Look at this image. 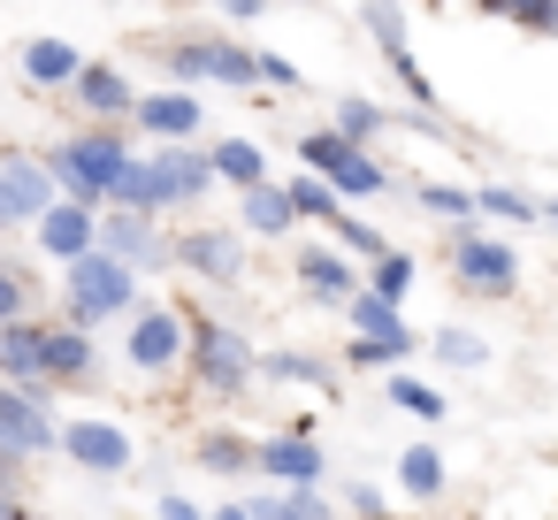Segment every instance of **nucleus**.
I'll use <instances>...</instances> for the list:
<instances>
[{"label": "nucleus", "instance_id": "obj_1", "mask_svg": "<svg viewBox=\"0 0 558 520\" xmlns=\"http://www.w3.org/2000/svg\"><path fill=\"white\" fill-rule=\"evenodd\" d=\"M184 367H192L199 398H215V406H238V398L260 383V344H253L238 322L184 306Z\"/></svg>", "mask_w": 558, "mask_h": 520}, {"label": "nucleus", "instance_id": "obj_2", "mask_svg": "<svg viewBox=\"0 0 558 520\" xmlns=\"http://www.w3.org/2000/svg\"><path fill=\"white\" fill-rule=\"evenodd\" d=\"M131 154H138V146H131V123H77V131L54 138L39 161H47V177H54L62 199L108 207V184H116V169H123Z\"/></svg>", "mask_w": 558, "mask_h": 520}, {"label": "nucleus", "instance_id": "obj_3", "mask_svg": "<svg viewBox=\"0 0 558 520\" xmlns=\"http://www.w3.org/2000/svg\"><path fill=\"white\" fill-rule=\"evenodd\" d=\"M138 306V276L116 261V253H77L70 268H62V314L54 322H70V329H100V322H123Z\"/></svg>", "mask_w": 558, "mask_h": 520}, {"label": "nucleus", "instance_id": "obj_4", "mask_svg": "<svg viewBox=\"0 0 558 520\" xmlns=\"http://www.w3.org/2000/svg\"><path fill=\"white\" fill-rule=\"evenodd\" d=\"M161 70L177 85H230V93H260V70H253V47L230 39V32H177L154 47Z\"/></svg>", "mask_w": 558, "mask_h": 520}, {"label": "nucleus", "instance_id": "obj_5", "mask_svg": "<svg viewBox=\"0 0 558 520\" xmlns=\"http://www.w3.org/2000/svg\"><path fill=\"white\" fill-rule=\"evenodd\" d=\"M444 261H451V283H459L466 299H512V291H520V253H512V238H489V230L459 222L451 245H444Z\"/></svg>", "mask_w": 558, "mask_h": 520}, {"label": "nucleus", "instance_id": "obj_6", "mask_svg": "<svg viewBox=\"0 0 558 520\" xmlns=\"http://www.w3.org/2000/svg\"><path fill=\"white\" fill-rule=\"evenodd\" d=\"M123 360L138 375H177L184 367V306L169 299H138L123 314Z\"/></svg>", "mask_w": 558, "mask_h": 520}, {"label": "nucleus", "instance_id": "obj_7", "mask_svg": "<svg viewBox=\"0 0 558 520\" xmlns=\"http://www.w3.org/2000/svg\"><path fill=\"white\" fill-rule=\"evenodd\" d=\"M54 451H62L77 474H100V482H116V474H131V467H138L131 428H123V421H108V413H77V421H62V428H54Z\"/></svg>", "mask_w": 558, "mask_h": 520}, {"label": "nucleus", "instance_id": "obj_8", "mask_svg": "<svg viewBox=\"0 0 558 520\" xmlns=\"http://www.w3.org/2000/svg\"><path fill=\"white\" fill-rule=\"evenodd\" d=\"M169 268H184L192 283L207 291H230L245 276V230H222V222H192L169 238Z\"/></svg>", "mask_w": 558, "mask_h": 520}, {"label": "nucleus", "instance_id": "obj_9", "mask_svg": "<svg viewBox=\"0 0 558 520\" xmlns=\"http://www.w3.org/2000/svg\"><path fill=\"white\" fill-rule=\"evenodd\" d=\"M253 474L276 482V489H306V482H329V451L306 421H291V428L253 436Z\"/></svg>", "mask_w": 558, "mask_h": 520}, {"label": "nucleus", "instance_id": "obj_10", "mask_svg": "<svg viewBox=\"0 0 558 520\" xmlns=\"http://www.w3.org/2000/svg\"><path fill=\"white\" fill-rule=\"evenodd\" d=\"M54 199H62V192H54V177H47L39 154L0 146V230H32Z\"/></svg>", "mask_w": 558, "mask_h": 520}, {"label": "nucleus", "instance_id": "obj_11", "mask_svg": "<svg viewBox=\"0 0 558 520\" xmlns=\"http://www.w3.org/2000/svg\"><path fill=\"white\" fill-rule=\"evenodd\" d=\"M131 131H146L154 146H184V138H207V100L192 85H161V93H138L131 100Z\"/></svg>", "mask_w": 558, "mask_h": 520}, {"label": "nucleus", "instance_id": "obj_12", "mask_svg": "<svg viewBox=\"0 0 558 520\" xmlns=\"http://www.w3.org/2000/svg\"><path fill=\"white\" fill-rule=\"evenodd\" d=\"M54 428H62L54 398L0 383V451H16V459H47V451H54Z\"/></svg>", "mask_w": 558, "mask_h": 520}, {"label": "nucleus", "instance_id": "obj_13", "mask_svg": "<svg viewBox=\"0 0 558 520\" xmlns=\"http://www.w3.org/2000/svg\"><path fill=\"white\" fill-rule=\"evenodd\" d=\"M100 253H116L131 276H154V268H169L161 215H138V207H100Z\"/></svg>", "mask_w": 558, "mask_h": 520}, {"label": "nucleus", "instance_id": "obj_14", "mask_svg": "<svg viewBox=\"0 0 558 520\" xmlns=\"http://www.w3.org/2000/svg\"><path fill=\"white\" fill-rule=\"evenodd\" d=\"M70 100H77V116L85 123H131V100H138V85H131V70L123 62H77V77H70Z\"/></svg>", "mask_w": 558, "mask_h": 520}, {"label": "nucleus", "instance_id": "obj_15", "mask_svg": "<svg viewBox=\"0 0 558 520\" xmlns=\"http://www.w3.org/2000/svg\"><path fill=\"white\" fill-rule=\"evenodd\" d=\"M39 367H47V383H54V390H93V383H100V344H93V329H70V322H54V314H47Z\"/></svg>", "mask_w": 558, "mask_h": 520}, {"label": "nucleus", "instance_id": "obj_16", "mask_svg": "<svg viewBox=\"0 0 558 520\" xmlns=\"http://www.w3.org/2000/svg\"><path fill=\"white\" fill-rule=\"evenodd\" d=\"M32 245L54 261V268H70L77 253H93L100 245V207H77V199H54L39 222H32Z\"/></svg>", "mask_w": 558, "mask_h": 520}, {"label": "nucleus", "instance_id": "obj_17", "mask_svg": "<svg viewBox=\"0 0 558 520\" xmlns=\"http://www.w3.org/2000/svg\"><path fill=\"white\" fill-rule=\"evenodd\" d=\"M146 161L161 169L169 215H177V207H199V199L215 192V169H207V138H184V146H146Z\"/></svg>", "mask_w": 558, "mask_h": 520}, {"label": "nucleus", "instance_id": "obj_18", "mask_svg": "<svg viewBox=\"0 0 558 520\" xmlns=\"http://www.w3.org/2000/svg\"><path fill=\"white\" fill-rule=\"evenodd\" d=\"M39 337H47V314L0 322V383H16V390H39V398H54V383H47V367H39Z\"/></svg>", "mask_w": 558, "mask_h": 520}, {"label": "nucleus", "instance_id": "obj_19", "mask_svg": "<svg viewBox=\"0 0 558 520\" xmlns=\"http://www.w3.org/2000/svg\"><path fill=\"white\" fill-rule=\"evenodd\" d=\"M291 276H299V291L322 299V306H344V299L360 291V268H352L329 238H322V245H299V253H291Z\"/></svg>", "mask_w": 558, "mask_h": 520}, {"label": "nucleus", "instance_id": "obj_20", "mask_svg": "<svg viewBox=\"0 0 558 520\" xmlns=\"http://www.w3.org/2000/svg\"><path fill=\"white\" fill-rule=\"evenodd\" d=\"M337 314L352 322V337H375V344H390L398 360H413V352H421V337L405 329V314H398L390 299H375V291H352V299H344Z\"/></svg>", "mask_w": 558, "mask_h": 520}, {"label": "nucleus", "instance_id": "obj_21", "mask_svg": "<svg viewBox=\"0 0 558 520\" xmlns=\"http://www.w3.org/2000/svg\"><path fill=\"white\" fill-rule=\"evenodd\" d=\"M77 62H85V55H77L70 39H54V32L24 39V55H16V70H24V85H32V93H70Z\"/></svg>", "mask_w": 558, "mask_h": 520}, {"label": "nucleus", "instance_id": "obj_22", "mask_svg": "<svg viewBox=\"0 0 558 520\" xmlns=\"http://www.w3.org/2000/svg\"><path fill=\"white\" fill-rule=\"evenodd\" d=\"M207 169H215V184H222V192H245V184H260V177H268V146H260V138H245V131L207 138Z\"/></svg>", "mask_w": 558, "mask_h": 520}, {"label": "nucleus", "instance_id": "obj_23", "mask_svg": "<svg viewBox=\"0 0 558 520\" xmlns=\"http://www.w3.org/2000/svg\"><path fill=\"white\" fill-rule=\"evenodd\" d=\"M322 184H329L344 207H352V199H390V169H383L367 146H344V154L322 169Z\"/></svg>", "mask_w": 558, "mask_h": 520}, {"label": "nucleus", "instance_id": "obj_24", "mask_svg": "<svg viewBox=\"0 0 558 520\" xmlns=\"http://www.w3.org/2000/svg\"><path fill=\"white\" fill-rule=\"evenodd\" d=\"M238 222H245V238H291L299 230V215H291V199H283L276 177H260V184L238 192Z\"/></svg>", "mask_w": 558, "mask_h": 520}, {"label": "nucleus", "instance_id": "obj_25", "mask_svg": "<svg viewBox=\"0 0 558 520\" xmlns=\"http://www.w3.org/2000/svg\"><path fill=\"white\" fill-rule=\"evenodd\" d=\"M398 489H405L413 505H436V497H451V467H444V451H436L428 436H413V444L398 451Z\"/></svg>", "mask_w": 558, "mask_h": 520}, {"label": "nucleus", "instance_id": "obj_26", "mask_svg": "<svg viewBox=\"0 0 558 520\" xmlns=\"http://www.w3.org/2000/svg\"><path fill=\"white\" fill-rule=\"evenodd\" d=\"M192 467L238 482V474H253V436H245V428H199V436H192Z\"/></svg>", "mask_w": 558, "mask_h": 520}, {"label": "nucleus", "instance_id": "obj_27", "mask_svg": "<svg viewBox=\"0 0 558 520\" xmlns=\"http://www.w3.org/2000/svg\"><path fill=\"white\" fill-rule=\"evenodd\" d=\"M108 207H138V215H169V192H161V169L146 154H131L108 184Z\"/></svg>", "mask_w": 558, "mask_h": 520}, {"label": "nucleus", "instance_id": "obj_28", "mask_svg": "<svg viewBox=\"0 0 558 520\" xmlns=\"http://www.w3.org/2000/svg\"><path fill=\"white\" fill-rule=\"evenodd\" d=\"M253 520H337V497L329 482H306V489H283V497H238Z\"/></svg>", "mask_w": 558, "mask_h": 520}, {"label": "nucleus", "instance_id": "obj_29", "mask_svg": "<svg viewBox=\"0 0 558 520\" xmlns=\"http://www.w3.org/2000/svg\"><path fill=\"white\" fill-rule=\"evenodd\" d=\"M260 375H268V383H306V390L337 398V375H329V360H314V352H291V344H268V352H260Z\"/></svg>", "mask_w": 558, "mask_h": 520}, {"label": "nucleus", "instance_id": "obj_30", "mask_svg": "<svg viewBox=\"0 0 558 520\" xmlns=\"http://www.w3.org/2000/svg\"><path fill=\"white\" fill-rule=\"evenodd\" d=\"M329 131H344L352 146H375V138L390 131V108H383V100H367V93H344V100L329 108Z\"/></svg>", "mask_w": 558, "mask_h": 520}, {"label": "nucleus", "instance_id": "obj_31", "mask_svg": "<svg viewBox=\"0 0 558 520\" xmlns=\"http://www.w3.org/2000/svg\"><path fill=\"white\" fill-rule=\"evenodd\" d=\"M413 207L459 230V222H474V184H451V177H428V184H413Z\"/></svg>", "mask_w": 558, "mask_h": 520}, {"label": "nucleus", "instance_id": "obj_32", "mask_svg": "<svg viewBox=\"0 0 558 520\" xmlns=\"http://www.w3.org/2000/svg\"><path fill=\"white\" fill-rule=\"evenodd\" d=\"M474 215H489V222H505V230H527V222H543V207H535L520 184H474Z\"/></svg>", "mask_w": 558, "mask_h": 520}, {"label": "nucleus", "instance_id": "obj_33", "mask_svg": "<svg viewBox=\"0 0 558 520\" xmlns=\"http://www.w3.org/2000/svg\"><path fill=\"white\" fill-rule=\"evenodd\" d=\"M413 276H421V261H413L405 245H390L383 261H367V276H360V291H375V299H390V306H405V291H413Z\"/></svg>", "mask_w": 558, "mask_h": 520}, {"label": "nucleus", "instance_id": "obj_34", "mask_svg": "<svg viewBox=\"0 0 558 520\" xmlns=\"http://www.w3.org/2000/svg\"><path fill=\"white\" fill-rule=\"evenodd\" d=\"M322 238H329L337 253H352V261H383V253H390V238H383L367 215H352V207H337V222H329Z\"/></svg>", "mask_w": 558, "mask_h": 520}, {"label": "nucleus", "instance_id": "obj_35", "mask_svg": "<svg viewBox=\"0 0 558 520\" xmlns=\"http://www.w3.org/2000/svg\"><path fill=\"white\" fill-rule=\"evenodd\" d=\"M360 24H367L375 55H390V47H413V16H405V0H360Z\"/></svg>", "mask_w": 558, "mask_h": 520}, {"label": "nucleus", "instance_id": "obj_36", "mask_svg": "<svg viewBox=\"0 0 558 520\" xmlns=\"http://www.w3.org/2000/svg\"><path fill=\"white\" fill-rule=\"evenodd\" d=\"M283 199H291V215H299V222H322V230H329V222H337V207H344V199H337L314 169H299V177L283 184Z\"/></svg>", "mask_w": 558, "mask_h": 520}, {"label": "nucleus", "instance_id": "obj_37", "mask_svg": "<svg viewBox=\"0 0 558 520\" xmlns=\"http://www.w3.org/2000/svg\"><path fill=\"white\" fill-rule=\"evenodd\" d=\"M428 360H436V367H459V375H474V367H489V344H482L474 329H451V322H444V329L428 337Z\"/></svg>", "mask_w": 558, "mask_h": 520}, {"label": "nucleus", "instance_id": "obj_38", "mask_svg": "<svg viewBox=\"0 0 558 520\" xmlns=\"http://www.w3.org/2000/svg\"><path fill=\"white\" fill-rule=\"evenodd\" d=\"M390 406L413 413V421H444V413H451V398H444L436 383H421V375H390Z\"/></svg>", "mask_w": 558, "mask_h": 520}, {"label": "nucleus", "instance_id": "obj_39", "mask_svg": "<svg viewBox=\"0 0 558 520\" xmlns=\"http://www.w3.org/2000/svg\"><path fill=\"white\" fill-rule=\"evenodd\" d=\"M24 314H39V283H32V268L0 253V322H24Z\"/></svg>", "mask_w": 558, "mask_h": 520}, {"label": "nucleus", "instance_id": "obj_40", "mask_svg": "<svg viewBox=\"0 0 558 520\" xmlns=\"http://www.w3.org/2000/svg\"><path fill=\"white\" fill-rule=\"evenodd\" d=\"M383 70L398 77V93H405L413 108H436V85H428V70L413 62V47H390V55H383Z\"/></svg>", "mask_w": 558, "mask_h": 520}, {"label": "nucleus", "instance_id": "obj_41", "mask_svg": "<svg viewBox=\"0 0 558 520\" xmlns=\"http://www.w3.org/2000/svg\"><path fill=\"white\" fill-rule=\"evenodd\" d=\"M253 70H260V93H306V70L276 47H253Z\"/></svg>", "mask_w": 558, "mask_h": 520}, {"label": "nucleus", "instance_id": "obj_42", "mask_svg": "<svg viewBox=\"0 0 558 520\" xmlns=\"http://www.w3.org/2000/svg\"><path fill=\"white\" fill-rule=\"evenodd\" d=\"M337 505H344L352 520H390V489H383V482H344Z\"/></svg>", "mask_w": 558, "mask_h": 520}, {"label": "nucleus", "instance_id": "obj_43", "mask_svg": "<svg viewBox=\"0 0 558 520\" xmlns=\"http://www.w3.org/2000/svg\"><path fill=\"white\" fill-rule=\"evenodd\" d=\"M154 520H207V505L184 489H154Z\"/></svg>", "mask_w": 558, "mask_h": 520}, {"label": "nucleus", "instance_id": "obj_44", "mask_svg": "<svg viewBox=\"0 0 558 520\" xmlns=\"http://www.w3.org/2000/svg\"><path fill=\"white\" fill-rule=\"evenodd\" d=\"M344 367H398V352L375 344V337H352V344H344Z\"/></svg>", "mask_w": 558, "mask_h": 520}, {"label": "nucleus", "instance_id": "obj_45", "mask_svg": "<svg viewBox=\"0 0 558 520\" xmlns=\"http://www.w3.org/2000/svg\"><path fill=\"white\" fill-rule=\"evenodd\" d=\"M482 16H497V24H535V9L543 0H474Z\"/></svg>", "mask_w": 558, "mask_h": 520}, {"label": "nucleus", "instance_id": "obj_46", "mask_svg": "<svg viewBox=\"0 0 558 520\" xmlns=\"http://www.w3.org/2000/svg\"><path fill=\"white\" fill-rule=\"evenodd\" d=\"M24 474H32V459H16V451H0V497H24Z\"/></svg>", "mask_w": 558, "mask_h": 520}, {"label": "nucleus", "instance_id": "obj_47", "mask_svg": "<svg viewBox=\"0 0 558 520\" xmlns=\"http://www.w3.org/2000/svg\"><path fill=\"white\" fill-rule=\"evenodd\" d=\"M207 9H222V24H253L268 16V0H207Z\"/></svg>", "mask_w": 558, "mask_h": 520}, {"label": "nucleus", "instance_id": "obj_48", "mask_svg": "<svg viewBox=\"0 0 558 520\" xmlns=\"http://www.w3.org/2000/svg\"><path fill=\"white\" fill-rule=\"evenodd\" d=\"M527 32H543V39H558V0H543V9H535V24Z\"/></svg>", "mask_w": 558, "mask_h": 520}, {"label": "nucleus", "instance_id": "obj_49", "mask_svg": "<svg viewBox=\"0 0 558 520\" xmlns=\"http://www.w3.org/2000/svg\"><path fill=\"white\" fill-rule=\"evenodd\" d=\"M207 520H253V512H245V505H238V497H222V505H215V512H207Z\"/></svg>", "mask_w": 558, "mask_h": 520}, {"label": "nucleus", "instance_id": "obj_50", "mask_svg": "<svg viewBox=\"0 0 558 520\" xmlns=\"http://www.w3.org/2000/svg\"><path fill=\"white\" fill-rule=\"evenodd\" d=\"M535 207H543V222H558V192H550V199H535Z\"/></svg>", "mask_w": 558, "mask_h": 520}, {"label": "nucleus", "instance_id": "obj_51", "mask_svg": "<svg viewBox=\"0 0 558 520\" xmlns=\"http://www.w3.org/2000/svg\"><path fill=\"white\" fill-rule=\"evenodd\" d=\"M466 9H474V0H466Z\"/></svg>", "mask_w": 558, "mask_h": 520}, {"label": "nucleus", "instance_id": "obj_52", "mask_svg": "<svg viewBox=\"0 0 558 520\" xmlns=\"http://www.w3.org/2000/svg\"><path fill=\"white\" fill-rule=\"evenodd\" d=\"M32 520H39V512H32Z\"/></svg>", "mask_w": 558, "mask_h": 520}]
</instances>
